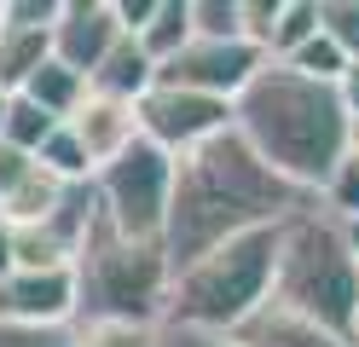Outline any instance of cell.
<instances>
[{
	"mask_svg": "<svg viewBox=\"0 0 359 347\" xmlns=\"http://www.w3.org/2000/svg\"><path fill=\"white\" fill-rule=\"evenodd\" d=\"M191 35L197 41H238L243 35V0H191Z\"/></svg>",
	"mask_w": 359,
	"mask_h": 347,
	"instance_id": "cb8c5ba5",
	"label": "cell"
},
{
	"mask_svg": "<svg viewBox=\"0 0 359 347\" xmlns=\"http://www.w3.org/2000/svg\"><path fill=\"white\" fill-rule=\"evenodd\" d=\"M6 104H12V93H6V87H0V122H6Z\"/></svg>",
	"mask_w": 359,
	"mask_h": 347,
	"instance_id": "836d02e7",
	"label": "cell"
},
{
	"mask_svg": "<svg viewBox=\"0 0 359 347\" xmlns=\"http://www.w3.org/2000/svg\"><path fill=\"white\" fill-rule=\"evenodd\" d=\"M220 133H232V104L226 99H209V93H191V87H168V81H156L140 99V139H151L174 162L191 156L197 145H209V139H220Z\"/></svg>",
	"mask_w": 359,
	"mask_h": 347,
	"instance_id": "52a82bcc",
	"label": "cell"
},
{
	"mask_svg": "<svg viewBox=\"0 0 359 347\" xmlns=\"http://www.w3.org/2000/svg\"><path fill=\"white\" fill-rule=\"evenodd\" d=\"M0 23H6V18H0Z\"/></svg>",
	"mask_w": 359,
	"mask_h": 347,
	"instance_id": "d590c367",
	"label": "cell"
},
{
	"mask_svg": "<svg viewBox=\"0 0 359 347\" xmlns=\"http://www.w3.org/2000/svg\"><path fill=\"white\" fill-rule=\"evenodd\" d=\"M273 301L307 313L313 324L359 341V266L348 249V226L325 215L319 203L296 208L278 226V261H273Z\"/></svg>",
	"mask_w": 359,
	"mask_h": 347,
	"instance_id": "3957f363",
	"label": "cell"
},
{
	"mask_svg": "<svg viewBox=\"0 0 359 347\" xmlns=\"http://www.w3.org/2000/svg\"><path fill=\"white\" fill-rule=\"evenodd\" d=\"M226 341H232V347H353V341H342L336 330L313 324L307 313L284 307V301H273V295H266V301L238 324Z\"/></svg>",
	"mask_w": 359,
	"mask_h": 347,
	"instance_id": "7c38bea8",
	"label": "cell"
},
{
	"mask_svg": "<svg viewBox=\"0 0 359 347\" xmlns=\"http://www.w3.org/2000/svg\"><path fill=\"white\" fill-rule=\"evenodd\" d=\"M156 18V0H116V23L122 35H145V23Z\"/></svg>",
	"mask_w": 359,
	"mask_h": 347,
	"instance_id": "f1b7e54d",
	"label": "cell"
},
{
	"mask_svg": "<svg viewBox=\"0 0 359 347\" xmlns=\"http://www.w3.org/2000/svg\"><path fill=\"white\" fill-rule=\"evenodd\" d=\"M313 203H319L325 215H336V220H359V156L353 151L330 168V179L313 191Z\"/></svg>",
	"mask_w": 359,
	"mask_h": 347,
	"instance_id": "7402d4cb",
	"label": "cell"
},
{
	"mask_svg": "<svg viewBox=\"0 0 359 347\" xmlns=\"http://www.w3.org/2000/svg\"><path fill=\"white\" fill-rule=\"evenodd\" d=\"M313 35H319V0H284V12L273 23V41H266V58L284 64L290 53H302Z\"/></svg>",
	"mask_w": 359,
	"mask_h": 347,
	"instance_id": "ac0fdd59",
	"label": "cell"
},
{
	"mask_svg": "<svg viewBox=\"0 0 359 347\" xmlns=\"http://www.w3.org/2000/svg\"><path fill=\"white\" fill-rule=\"evenodd\" d=\"M6 18V12H0ZM53 58V29H24V23H0V87L24 93L29 76Z\"/></svg>",
	"mask_w": 359,
	"mask_h": 347,
	"instance_id": "9a60e30c",
	"label": "cell"
},
{
	"mask_svg": "<svg viewBox=\"0 0 359 347\" xmlns=\"http://www.w3.org/2000/svg\"><path fill=\"white\" fill-rule=\"evenodd\" d=\"M133 41H140L151 53V64L163 69L180 46L191 41V0H156V18L145 23V35H133Z\"/></svg>",
	"mask_w": 359,
	"mask_h": 347,
	"instance_id": "e0dca14e",
	"label": "cell"
},
{
	"mask_svg": "<svg viewBox=\"0 0 359 347\" xmlns=\"http://www.w3.org/2000/svg\"><path fill=\"white\" fill-rule=\"evenodd\" d=\"M232 133L250 145L278 179H290L296 191H319L330 168L348 156L353 122L336 87L296 76L290 64H261V76L238 93L232 104Z\"/></svg>",
	"mask_w": 359,
	"mask_h": 347,
	"instance_id": "7a4b0ae2",
	"label": "cell"
},
{
	"mask_svg": "<svg viewBox=\"0 0 359 347\" xmlns=\"http://www.w3.org/2000/svg\"><path fill=\"white\" fill-rule=\"evenodd\" d=\"M76 266L6 272L0 278V318L6 324H76Z\"/></svg>",
	"mask_w": 359,
	"mask_h": 347,
	"instance_id": "30bf717a",
	"label": "cell"
},
{
	"mask_svg": "<svg viewBox=\"0 0 359 347\" xmlns=\"http://www.w3.org/2000/svg\"><path fill=\"white\" fill-rule=\"evenodd\" d=\"M163 347H232L226 336H203V330H174L163 324Z\"/></svg>",
	"mask_w": 359,
	"mask_h": 347,
	"instance_id": "f546056e",
	"label": "cell"
},
{
	"mask_svg": "<svg viewBox=\"0 0 359 347\" xmlns=\"http://www.w3.org/2000/svg\"><path fill=\"white\" fill-rule=\"evenodd\" d=\"M53 128H58V116H47L35 99H24V93H12V104H6V122H0V139L35 156V151L53 139Z\"/></svg>",
	"mask_w": 359,
	"mask_h": 347,
	"instance_id": "d6986e66",
	"label": "cell"
},
{
	"mask_svg": "<svg viewBox=\"0 0 359 347\" xmlns=\"http://www.w3.org/2000/svg\"><path fill=\"white\" fill-rule=\"evenodd\" d=\"M168 197H174V156L156 151L151 139H133L116 162H104L93 174L99 220L116 238H133V243H163Z\"/></svg>",
	"mask_w": 359,
	"mask_h": 347,
	"instance_id": "8992f818",
	"label": "cell"
},
{
	"mask_svg": "<svg viewBox=\"0 0 359 347\" xmlns=\"http://www.w3.org/2000/svg\"><path fill=\"white\" fill-rule=\"evenodd\" d=\"M348 151H353V156H359V122H353V139H348Z\"/></svg>",
	"mask_w": 359,
	"mask_h": 347,
	"instance_id": "e575fe53",
	"label": "cell"
},
{
	"mask_svg": "<svg viewBox=\"0 0 359 347\" xmlns=\"http://www.w3.org/2000/svg\"><path fill=\"white\" fill-rule=\"evenodd\" d=\"M35 162H41V168H47L53 179H64V185H87V179H93V162H87V151L76 145V133L64 128V122L53 128L47 145L35 151Z\"/></svg>",
	"mask_w": 359,
	"mask_h": 347,
	"instance_id": "44dd1931",
	"label": "cell"
},
{
	"mask_svg": "<svg viewBox=\"0 0 359 347\" xmlns=\"http://www.w3.org/2000/svg\"><path fill=\"white\" fill-rule=\"evenodd\" d=\"M273 261H278V226L243 231V238L197 254L191 266L174 272L163 324H174V330H203V336H232L273 295Z\"/></svg>",
	"mask_w": 359,
	"mask_h": 347,
	"instance_id": "277c9868",
	"label": "cell"
},
{
	"mask_svg": "<svg viewBox=\"0 0 359 347\" xmlns=\"http://www.w3.org/2000/svg\"><path fill=\"white\" fill-rule=\"evenodd\" d=\"M348 226V249H353V266H359V220H342Z\"/></svg>",
	"mask_w": 359,
	"mask_h": 347,
	"instance_id": "d6a6232c",
	"label": "cell"
},
{
	"mask_svg": "<svg viewBox=\"0 0 359 347\" xmlns=\"http://www.w3.org/2000/svg\"><path fill=\"white\" fill-rule=\"evenodd\" d=\"M76 133V145L87 151V162H93V174L104 168V162H116L133 139H140V104H122V99H104V93L87 87V99L76 104V116L64 122Z\"/></svg>",
	"mask_w": 359,
	"mask_h": 347,
	"instance_id": "8fae6325",
	"label": "cell"
},
{
	"mask_svg": "<svg viewBox=\"0 0 359 347\" xmlns=\"http://www.w3.org/2000/svg\"><path fill=\"white\" fill-rule=\"evenodd\" d=\"M70 191H76V185H64V179H53L47 168H41V162H29V174L0 197V220H6V226H41V220H53L64 208Z\"/></svg>",
	"mask_w": 359,
	"mask_h": 347,
	"instance_id": "5bb4252c",
	"label": "cell"
},
{
	"mask_svg": "<svg viewBox=\"0 0 359 347\" xmlns=\"http://www.w3.org/2000/svg\"><path fill=\"white\" fill-rule=\"evenodd\" d=\"M261 64H266V53L255 41H186L180 53L156 69V81H168V87H191V93H209V99H226V104H238V93L250 87L255 76H261Z\"/></svg>",
	"mask_w": 359,
	"mask_h": 347,
	"instance_id": "ba28073f",
	"label": "cell"
},
{
	"mask_svg": "<svg viewBox=\"0 0 359 347\" xmlns=\"http://www.w3.org/2000/svg\"><path fill=\"white\" fill-rule=\"evenodd\" d=\"M353 347H359V341H353Z\"/></svg>",
	"mask_w": 359,
	"mask_h": 347,
	"instance_id": "8d00e7d4",
	"label": "cell"
},
{
	"mask_svg": "<svg viewBox=\"0 0 359 347\" xmlns=\"http://www.w3.org/2000/svg\"><path fill=\"white\" fill-rule=\"evenodd\" d=\"M81 347H163V324H133V318H81Z\"/></svg>",
	"mask_w": 359,
	"mask_h": 347,
	"instance_id": "ffe728a7",
	"label": "cell"
},
{
	"mask_svg": "<svg viewBox=\"0 0 359 347\" xmlns=\"http://www.w3.org/2000/svg\"><path fill=\"white\" fill-rule=\"evenodd\" d=\"M0 347H81L76 324H6L0 318Z\"/></svg>",
	"mask_w": 359,
	"mask_h": 347,
	"instance_id": "484cf974",
	"label": "cell"
},
{
	"mask_svg": "<svg viewBox=\"0 0 359 347\" xmlns=\"http://www.w3.org/2000/svg\"><path fill=\"white\" fill-rule=\"evenodd\" d=\"M284 12V0H243V41H255L266 53V41H273V23Z\"/></svg>",
	"mask_w": 359,
	"mask_h": 347,
	"instance_id": "4316f807",
	"label": "cell"
},
{
	"mask_svg": "<svg viewBox=\"0 0 359 347\" xmlns=\"http://www.w3.org/2000/svg\"><path fill=\"white\" fill-rule=\"evenodd\" d=\"M319 29L348 53V64H359V0H319Z\"/></svg>",
	"mask_w": 359,
	"mask_h": 347,
	"instance_id": "d4e9b609",
	"label": "cell"
},
{
	"mask_svg": "<svg viewBox=\"0 0 359 347\" xmlns=\"http://www.w3.org/2000/svg\"><path fill=\"white\" fill-rule=\"evenodd\" d=\"M313 197L278 179L266 162L243 145L238 133H220L191 156L174 162V197H168V226H163V254L168 266H191L197 254L243 238V231L284 226L296 208Z\"/></svg>",
	"mask_w": 359,
	"mask_h": 347,
	"instance_id": "6da1fadb",
	"label": "cell"
},
{
	"mask_svg": "<svg viewBox=\"0 0 359 347\" xmlns=\"http://www.w3.org/2000/svg\"><path fill=\"white\" fill-rule=\"evenodd\" d=\"M29 162H35L29 151H18V145H6V139H0V197H6L12 185L29 174Z\"/></svg>",
	"mask_w": 359,
	"mask_h": 347,
	"instance_id": "83f0119b",
	"label": "cell"
},
{
	"mask_svg": "<svg viewBox=\"0 0 359 347\" xmlns=\"http://www.w3.org/2000/svg\"><path fill=\"white\" fill-rule=\"evenodd\" d=\"M6 272H12V226L0 220V278H6Z\"/></svg>",
	"mask_w": 359,
	"mask_h": 347,
	"instance_id": "1f68e13d",
	"label": "cell"
},
{
	"mask_svg": "<svg viewBox=\"0 0 359 347\" xmlns=\"http://www.w3.org/2000/svg\"><path fill=\"white\" fill-rule=\"evenodd\" d=\"M284 64L296 69V76H307V81H325V87H336V81H342V69H348V53H342V46H336V41L319 29V35H313V41L302 46V53H290Z\"/></svg>",
	"mask_w": 359,
	"mask_h": 347,
	"instance_id": "603a6c76",
	"label": "cell"
},
{
	"mask_svg": "<svg viewBox=\"0 0 359 347\" xmlns=\"http://www.w3.org/2000/svg\"><path fill=\"white\" fill-rule=\"evenodd\" d=\"M168 290H174V266L163 243H133V238H116L104 220H93V231L76 254V301H81L76 324L81 318L163 324Z\"/></svg>",
	"mask_w": 359,
	"mask_h": 347,
	"instance_id": "5b68a950",
	"label": "cell"
},
{
	"mask_svg": "<svg viewBox=\"0 0 359 347\" xmlns=\"http://www.w3.org/2000/svg\"><path fill=\"white\" fill-rule=\"evenodd\" d=\"M87 87L93 93H104V99H122V104H140L145 93L156 87V64H151V53L133 35H122L116 46L104 53V64L87 76Z\"/></svg>",
	"mask_w": 359,
	"mask_h": 347,
	"instance_id": "4fadbf2b",
	"label": "cell"
},
{
	"mask_svg": "<svg viewBox=\"0 0 359 347\" xmlns=\"http://www.w3.org/2000/svg\"><path fill=\"white\" fill-rule=\"evenodd\" d=\"M24 99H35L47 116H58V122H70L76 116V104L87 99V76H76V69H64L58 58H47L29 76V87H24Z\"/></svg>",
	"mask_w": 359,
	"mask_h": 347,
	"instance_id": "2e32d148",
	"label": "cell"
},
{
	"mask_svg": "<svg viewBox=\"0 0 359 347\" xmlns=\"http://www.w3.org/2000/svg\"><path fill=\"white\" fill-rule=\"evenodd\" d=\"M116 41H122L116 0H58V18H53V58H58L64 69L93 76Z\"/></svg>",
	"mask_w": 359,
	"mask_h": 347,
	"instance_id": "9c48e42d",
	"label": "cell"
},
{
	"mask_svg": "<svg viewBox=\"0 0 359 347\" xmlns=\"http://www.w3.org/2000/svg\"><path fill=\"white\" fill-rule=\"evenodd\" d=\"M336 99H342L348 122H359V64H348V69H342V81H336Z\"/></svg>",
	"mask_w": 359,
	"mask_h": 347,
	"instance_id": "4dcf8cb0",
	"label": "cell"
}]
</instances>
